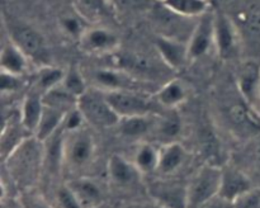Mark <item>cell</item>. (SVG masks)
<instances>
[{
	"instance_id": "19",
	"label": "cell",
	"mask_w": 260,
	"mask_h": 208,
	"mask_svg": "<svg viewBox=\"0 0 260 208\" xmlns=\"http://www.w3.org/2000/svg\"><path fill=\"white\" fill-rule=\"evenodd\" d=\"M187 150L177 141L168 142L160 147L157 170L164 177H169L182 169L187 161Z\"/></svg>"
},
{
	"instance_id": "32",
	"label": "cell",
	"mask_w": 260,
	"mask_h": 208,
	"mask_svg": "<svg viewBox=\"0 0 260 208\" xmlns=\"http://www.w3.org/2000/svg\"><path fill=\"white\" fill-rule=\"evenodd\" d=\"M234 208H260V188L253 187L234 200Z\"/></svg>"
},
{
	"instance_id": "16",
	"label": "cell",
	"mask_w": 260,
	"mask_h": 208,
	"mask_svg": "<svg viewBox=\"0 0 260 208\" xmlns=\"http://www.w3.org/2000/svg\"><path fill=\"white\" fill-rule=\"evenodd\" d=\"M157 114H145V116H134L121 118L117 128L121 134L127 138L144 140L147 137H154L156 128Z\"/></svg>"
},
{
	"instance_id": "11",
	"label": "cell",
	"mask_w": 260,
	"mask_h": 208,
	"mask_svg": "<svg viewBox=\"0 0 260 208\" xmlns=\"http://www.w3.org/2000/svg\"><path fill=\"white\" fill-rule=\"evenodd\" d=\"M215 48V13L208 10L197 19L188 41L189 60H197Z\"/></svg>"
},
{
	"instance_id": "28",
	"label": "cell",
	"mask_w": 260,
	"mask_h": 208,
	"mask_svg": "<svg viewBox=\"0 0 260 208\" xmlns=\"http://www.w3.org/2000/svg\"><path fill=\"white\" fill-rule=\"evenodd\" d=\"M65 76V70L56 67L52 65L41 66L33 81V88L37 89L40 93L46 94L47 91L52 90L56 86L61 85Z\"/></svg>"
},
{
	"instance_id": "18",
	"label": "cell",
	"mask_w": 260,
	"mask_h": 208,
	"mask_svg": "<svg viewBox=\"0 0 260 208\" xmlns=\"http://www.w3.org/2000/svg\"><path fill=\"white\" fill-rule=\"evenodd\" d=\"M43 108H45L43 94L40 93L37 89L32 88L24 95L19 108L20 121L29 133L35 134L36 128L42 117Z\"/></svg>"
},
{
	"instance_id": "31",
	"label": "cell",
	"mask_w": 260,
	"mask_h": 208,
	"mask_svg": "<svg viewBox=\"0 0 260 208\" xmlns=\"http://www.w3.org/2000/svg\"><path fill=\"white\" fill-rule=\"evenodd\" d=\"M19 208H55L48 198L35 189L25 190L19 195Z\"/></svg>"
},
{
	"instance_id": "3",
	"label": "cell",
	"mask_w": 260,
	"mask_h": 208,
	"mask_svg": "<svg viewBox=\"0 0 260 208\" xmlns=\"http://www.w3.org/2000/svg\"><path fill=\"white\" fill-rule=\"evenodd\" d=\"M96 145L93 134L85 126L65 131L62 141L63 167L78 172L86 169L95 159Z\"/></svg>"
},
{
	"instance_id": "7",
	"label": "cell",
	"mask_w": 260,
	"mask_h": 208,
	"mask_svg": "<svg viewBox=\"0 0 260 208\" xmlns=\"http://www.w3.org/2000/svg\"><path fill=\"white\" fill-rule=\"evenodd\" d=\"M106 94L112 108L116 111L119 118L160 113L157 109V107H160L159 103L155 100L154 96L147 95L145 91L112 90L106 91Z\"/></svg>"
},
{
	"instance_id": "12",
	"label": "cell",
	"mask_w": 260,
	"mask_h": 208,
	"mask_svg": "<svg viewBox=\"0 0 260 208\" xmlns=\"http://www.w3.org/2000/svg\"><path fill=\"white\" fill-rule=\"evenodd\" d=\"M235 86L240 95L260 113V63L248 60L239 67Z\"/></svg>"
},
{
	"instance_id": "33",
	"label": "cell",
	"mask_w": 260,
	"mask_h": 208,
	"mask_svg": "<svg viewBox=\"0 0 260 208\" xmlns=\"http://www.w3.org/2000/svg\"><path fill=\"white\" fill-rule=\"evenodd\" d=\"M248 161L249 166L260 174V134L249 141Z\"/></svg>"
},
{
	"instance_id": "5",
	"label": "cell",
	"mask_w": 260,
	"mask_h": 208,
	"mask_svg": "<svg viewBox=\"0 0 260 208\" xmlns=\"http://www.w3.org/2000/svg\"><path fill=\"white\" fill-rule=\"evenodd\" d=\"M7 28L9 40L29 58L30 62L37 63L40 67L51 65L47 41L35 27L20 20H9Z\"/></svg>"
},
{
	"instance_id": "27",
	"label": "cell",
	"mask_w": 260,
	"mask_h": 208,
	"mask_svg": "<svg viewBox=\"0 0 260 208\" xmlns=\"http://www.w3.org/2000/svg\"><path fill=\"white\" fill-rule=\"evenodd\" d=\"M236 25L239 28V32L243 30L251 42L260 46V7L253 5L239 13V20Z\"/></svg>"
},
{
	"instance_id": "1",
	"label": "cell",
	"mask_w": 260,
	"mask_h": 208,
	"mask_svg": "<svg viewBox=\"0 0 260 208\" xmlns=\"http://www.w3.org/2000/svg\"><path fill=\"white\" fill-rule=\"evenodd\" d=\"M3 161L19 193L35 189L37 183L42 180L45 144L32 134L23 140Z\"/></svg>"
},
{
	"instance_id": "36",
	"label": "cell",
	"mask_w": 260,
	"mask_h": 208,
	"mask_svg": "<svg viewBox=\"0 0 260 208\" xmlns=\"http://www.w3.org/2000/svg\"><path fill=\"white\" fill-rule=\"evenodd\" d=\"M111 3L113 4L114 9H117V8H129V9H134V8L145 5L147 0H111Z\"/></svg>"
},
{
	"instance_id": "39",
	"label": "cell",
	"mask_w": 260,
	"mask_h": 208,
	"mask_svg": "<svg viewBox=\"0 0 260 208\" xmlns=\"http://www.w3.org/2000/svg\"><path fill=\"white\" fill-rule=\"evenodd\" d=\"M207 2H210V0H207Z\"/></svg>"
},
{
	"instance_id": "15",
	"label": "cell",
	"mask_w": 260,
	"mask_h": 208,
	"mask_svg": "<svg viewBox=\"0 0 260 208\" xmlns=\"http://www.w3.org/2000/svg\"><path fill=\"white\" fill-rule=\"evenodd\" d=\"M107 172H108L109 180L114 185L121 188L132 187V185L137 184L140 177L142 175L132 160L126 159L118 154H114L109 157Z\"/></svg>"
},
{
	"instance_id": "29",
	"label": "cell",
	"mask_w": 260,
	"mask_h": 208,
	"mask_svg": "<svg viewBox=\"0 0 260 208\" xmlns=\"http://www.w3.org/2000/svg\"><path fill=\"white\" fill-rule=\"evenodd\" d=\"M48 200L55 208H81L80 203L76 199L68 183L53 187L51 198H48Z\"/></svg>"
},
{
	"instance_id": "30",
	"label": "cell",
	"mask_w": 260,
	"mask_h": 208,
	"mask_svg": "<svg viewBox=\"0 0 260 208\" xmlns=\"http://www.w3.org/2000/svg\"><path fill=\"white\" fill-rule=\"evenodd\" d=\"M61 85L76 98H79L89 89L86 85L85 78L78 68H70V70L65 71V76H63Z\"/></svg>"
},
{
	"instance_id": "20",
	"label": "cell",
	"mask_w": 260,
	"mask_h": 208,
	"mask_svg": "<svg viewBox=\"0 0 260 208\" xmlns=\"http://www.w3.org/2000/svg\"><path fill=\"white\" fill-rule=\"evenodd\" d=\"M188 91L183 81L178 79H170L165 81L160 88L156 89L154 94L155 100L161 108L177 109L187 100Z\"/></svg>"
},
{
	"instance_id": "35",
	"label": "cell",
	"mask_w": 260,
	"mask_h": 208,
	"mask_svg": "<svg viewBox=\"0 0 260 208\" xmlns=\"http://www.w3.org/2000/svg\"><path fill=\"white\" fill-rule=\"evenodd\" d=\"M200 208H234V202L226 199V198L221 197L220 194L216 195L215 198H212L211 200H208L207 203L202 205Z\"/></svg>"
},
{
	"instance_id": "10",
	"label": "cell",
	"mask_w": 260,
	"mask_h": 208,
	"mask_svg": "<svg viewBox=\"0 0 260 208\" xmlns=\"http://www.w3.org/2000/svg\"><path fill=\"white\" fill-rule=\"evenodd\" d=\"M147 190L151 199L164 208H188L187 184L178 180L168 178L152 180Z\"/></svg>"
},
{
	"instance_id": "8",
	"label": "cell",
	"mask_w": 260,
	"mask_h": 208,
	"mask_svg": "<svg viewBox=\"0 0 260 208\" xmlns=\"http://www.w3.org/2000/svg\"><path fill=\"white\" fill-rule=\"evenodd\" d=\"M240 32L229 15L215 13V50L222 60H233L240 52Z\"/></svg>"
},
{
	"instance_id": "34",
	"label": "cell",
	"mask_w": 260,
	"mask_h": 208,
	"mask_svg": "<svg viewBox=\"0 0 260 208\" xmlns=\"http://www.w3.org/2000/svg\"><path fill=\"white\" fill-rule=\"evenodd\" d=\"M23 76L10 75V74L2 73V93L3 95L5 94H12L17 91L20 86L23 85Z\"/></svg>"
},
{
	"instance_id": "14",
	"label": "cell",
	"mask_w": 260,
	"mask_h": 208,
	"mask_svg": "<svg viewBox=\"0 0 260 208\" xmlns=\"http://www.w3.org/2000/svg\"><path fill=\"white\" fill-rule=\"evenodd\" d=\"M155 48L167 67L172 70H180L189 61L188 42L177 38L157 36L155 40Z\"/></svg>"
},
{
	"instance_id": "21",
	"label": "cell",
	"mask_w": 260,
	"mask_h": 208,
	"mask_svg": "<svg viewBox=\"0 0 260 208\" xmlns=\"http://www.w3.org/2000/svg\"><path fill=\"white\" fill-rule=\"evenodd\" d=\"M30 61L10 40L3 45L0 55V67L2 73L10 75L23 76L28 71Z\"/></svg>"
},
{
	"instance_id": "9",
	"label": "cell",
	"mask_w": 260,
	"mask_h": 208,
	"mask_svg": "<svg viewBox=\"0 0 260 208\" xmlns=\"http://www.w3.org/2000/svg\"><path fill=\"white\" fill-rule=\"evenodd\" d=\"M79 46L83 52L93 56L112 55L119 46V40L116 33L101 25L85 28L79 37Z\"/></svg>"
},
{
	"instance_id": "4",
	"label": "cell",
	"mask_w": 260,
	"mask_h": 208,
	"mask_svg": "<svg viewBox=\"0 0 260 208\" xmlns=\"http://www.w3.org/2000/svg\"><path fill=\"white\" fill-rule=\"evenodd\" d=\"M79 112L88 126L98 129H107L117 127L121 118L112 108L106 91L101 89L89 88L78 98Z\"/></svg>"
},
{
	"instance_id": "26",
	"label": "cell",
	"mask_w": 260,
	"mask_h": 208,
	"mask_svg": "<svg viewBox=\"0 0 260 208\" xmlns=\"http://www.w3.org/2000/svg\"><path fill=\"white\" fill-rule=\"evenodd\" d=\"M159 155L160 149H157L151 142L144 141L135 150L132 161L141 174H150V172L157 170Z\"/></svg>"
},
{
	"instance_id": "17",
	"label": "cell",
	"mask_w": 260,
	"mask_h": 208,
	"mask_svg": "<svg viewBox=\"0 0 260 208\" xmlns=\"http://www.w3.org/2000/svg\"><path fill=\"white\" fill-rule=\"evenodd\" d=\"M81 208H96L103 204V192L98 183L88 177H76L66 182Z\"/></svg>"
},
{
	"instance_id": "25",
	"label": "cell",
	"mask_w": 260,
	"mask_h": 208,
	"mask_svg": "<svg viewBox=\"0 0 260 208\" xmlns=\"http://www.w3.org/2000/svg\"><path fill=\"white\" fill-rule=\"evenodd\" d=\"M165 8L180 17L194 18L202 17L210 10V2L207 0H157Z\"/></svg>"
},
{
	"instance_id": "22",
	"label": "cell",
	"mask_w": 260,
	"mask_h": 208,
	"mask_svg": "<svg viewBox=\"0 0 260 208\" xmlns=\"http://www.w3.org/2000/svg\"><path fill=\"white\" fill-rule=\"evenodd\" d=\"M75 9L84 20L99 23L111 17L114 7L111 0H75Z\"/></svg>"
},
{
	"instance_id": "13",
	"label": "cell",
	"mask_w": 260,
	"mask_h": 208,
	"mask_svg": "<svg viewBox=\"0 0 260 208\" xmlns=\"http://www.w3.org/2000/svg\"><path fill=\"white\" fill-rule=\"evenodd\" d=\"M250 175L244 171L241 167L236 165H226L222 166V174H221V187L220 195L226 199L234 200L240 197L245 192L253 188Z\"/></svg>"
},
{
	"instance_id": "37",
	"label": "cell",
	"mask_w": 260,
	"mask_h": 208,
	"mask_svg": "<svg viewBox=\"0 0 260 208\" xmlns=\"http://www.w3.org/2000/svg\"><path fill=\"white\" fill-rule=\"evenodd\" d=\"M126 208H164L162 205H160L159 203L156 202H144V203H132L128 207Z\"/></svg>"
},
{
	"instance_id": "24",
	"label": "cell",
	"mask_w": 260,
	"mask_h": 208,
	"mask_svg": "<svg viewBox=\"0 0 260 208\" xmlns=\"http://www.w3.org/2000/svg\"><path fill=\"white\" fill-rule=\"evenodd\" d=\"M167 113L157 114L156 128L154 137L164 141V144L175 141L182 131V119L175 109H167Z\"/></svg>"
},
{
	"instance_id": "23",
	"label": "cell",
	"mask_w": 260,
	"mask_h": 208,
	"mask_svg": "<svg viewBox=\"0 0 260 208\" xmlns=\"http://www.w3.org/2000/svg\"><path fill=\"white\" fill-rule=\"evenodd\" d=\"M66 112L61 109L55 108V107L46 106L43 108L42 117L40 119L37 128L33 136L37 137L42 142L47 141L51 136L56 133L63 126V119H65Z\"/></svg>"
},
{
	"instance_id": "6",
	"label": "cell",
	"mask_w": 260,
	"mask_h": 208,
	"mask_svg": "<svg viewBox=\"0 0 260 208\" xmlns=\"http://www.w3.org/2000/svg\"><path fill=\"white\" fill-rule=\"evenodd\" d=\"M222 166L205 164L187 183L188 208H200L220 194Z\"/></svg>"
},
{
	"instance_id": "38",
	"label": "cell",
	"mask_w": 260,
	"mask_h": 208,
	"mask_svg": "<svg viewBox=\"0 0 260 208\" xmlns=\"http://www.w3.org/2000/svg\"><path fill=\"white\" fill-rule=\"evenodd\" d=\"M96 208H104V205H103V204H102V205H101V207H96Z\"/></svg>"
},
{
	"instance_id": "2",
	"label": "cell",
	"mask_w": 260,
	"mask_h": 208,
	"mask_svg": "<svg viewBox=\"0 0 260 208\" xmlns=\"http://www.w3.org/2000/svg\"><path fill=\"white\" fill-rule=\"evenodd\" d=\"M220 111L225 128L239 141L249 142L260 134V113L240 95L238 89L235 96L221 104Z\"/></svg>"
}]
</instances>
